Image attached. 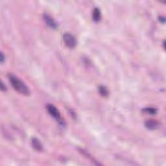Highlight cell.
Instances as JSON below:
<instances>
[{
  "mask_svg": "<svg viewBox=\"0 0 166 166\" xmlns=\"http://www.w3.org/2000/svg\"><path fill=\"white\" fill-rule=\"evenodd\" d=\"M159 19H160V21H161V22H163V23H164V22H165V18H164V17L160 16Z\"/></svg>",
  "mask_w": 166,
  "mask_h": 166,
  "instance_id": "obj_12",
  "label": "cell"
},
{
  "mask_svg": "<svg viewBox=\"0 0 166 166\" xmlns=\"http://www.w3.org/2000/svg\"><path fill=\"white\" fill-rule=\"evenodd\" d=\"M98 91H99L100 95H101V96H103V97H107V96L109 94L108 89L106 88L105 86H100L98 88Z\"/></svg>",
  "mask_w": 166,
  "mask_h": 166,
  "instance_id": "obj_8",
  "label": "cell"
},
{
  "mask_svg": "<svg viewBox=\"0 0 166 166\" xmlns=\"http://www.w3.org/2000/svg\"><path fill=\"white\" fill-rule=\"evenodd\" d=\"M5 56L3 55V53H1V54H0V62H1V63H3L4 61H5Z\"/></svg>",
  "mask_w": 166,
  "mask_h": 166,
  "instance_id": "obj_10",
  "label": "cell"
},
{
  "mask_svg": "<svg viewBox=\"0 0 166 166\" xmlns=\"http://www.w3.org/2000/svg\"><path fill=\"white\" fill-rule=\"evenodd\" d=\"M92 19L95 22H99L101 19V13L99 8L95 7L92 12Z\"/></svg>",
  "mask_w": 166,
  "mask_h": 166,
  "instance_id": "obj_7",
  "label": "cell"
},
{
  "mask_svg": "<svg viewBox=\"0 0 166 166\" xmlns=\"http://www.w3.org/2000/svg\"><path fill=\"white\" fill-rule=\"evenodd\" d=\"M43 20H44V21L46 22V24L49 26V27L52 28V29H56L58 27V25L56 24V21H55V20L51 17L49 15H48L47 14H43Z\"/></svg>",
  "mask_w": 166,
  "mask_h": 166,
  "instance_id": "obj_4",
  "label": "cell"
},
{
  "mask_svg": "<svg viewBox=\"0 0 166 166\" xmlns=\"http://www.w3.org/2000/svg\"><path fill=\"white\" fill-rule=\"evenodd\" d=\"M145 126L148 130H156L159 127L160 123L158 121L148 120L145 122Z\"/></svg>",
  "mask_w": 166,
  "mask_h": 166,
  "instance_id": "obj_5",
  "label": "cell"
},
{
  "mask_svg": "<svg viewBox=\"0 0 166 166\" xmlns=\"http://www.w3.org/2000/svg\"><path fill=\"white\" fill-rule=\"evenodd\" d=\"M1 89L2 91H6L7 90V87L6 86L3 84V82H2L1 83Z\"/></svg>",
  "mask_w": 166,
  "mask_h": 166,
  "instance_id": "obj_11",
  "label": "cell"
},
{
  "mask_svg": "<svg viewBox=\"0 0 166 166\" xmlns=\"http://www.w3.org/2000/svg\"><path fill=\"white\" fill-rule=\"evenodd\" d=\"M143 112L148 113V114H151V115H155L157 113V110L155 108L152 107H148L143 109Z\"/></svg>",
  "mask_w": 166,
  "mask_h": 166,
  "instance_id": "obj_9",
  "label": "cell"
},
{
  "mask_svg": "<svg viewBox=\"0 0 166 166\" xmlns=\"http://www.w3.org/2000/svg\"><path fill=\"white\" fill-rule=\"evenodd\" d=\"M31 145L34 150L37 151H43V145L40 140L37 138H33L31 139Z\"/></svg>",
  "mask_w": 166,
  "mask_h": 166,
  "instance_id": "obj_6",
  "label": "cell"
},
{
  "mask_svg": "<svg viewBox=\"0 0 166 166\" xmlns=\"http://www.w3.org/2000/svg\"><path fill=\"white\" fill-rule=\"evenodd\" d=\"M46 108L48 113L50 114V116L51 117H53L55 120L57 121L59 123V124L62 125H64V121L62 119V117H61L60 113L59 110L54 105H53V104H47Z\"/></svg>",
  "mask_w": 166,
  "mask_h": 166,
  "instance_id": "obj_2",
  "label": "cell"
},
{
  "mask_svg": "<svg viewBox=\"0 0 166 166\" xmlns=\"http://www.w3.org/2000/svg\"><path fill=\"white\" fill-rule=\"evenodd\" d=\"M8 78L12 88L17 92L25 96H27L30 94V90L28 86L22 81L20 80L18 77L13 75L12 73H9L8 75Z\"/></svg>",
  "mask_w": 166,
  "mask_h": 166,
  "instance_id": "obj_1",
  "label": "cell"
},
{
  "mask_svg": "<svg viewBox=\"0 0 166 166\" xmlns=\"http://www.w3.org/2000/svg\"><path fill=\"white\" fill-rule=\"evenodd\" d=\"M63 40L65 45L70 49H73L77 46L76 38L71 33H65L63 34Z\"/></svg>",
  "mask_w": 166,
  "mask_h": 166,
  "instance_id": "obj_3",
  "label": "cell"
}]
</instances>
